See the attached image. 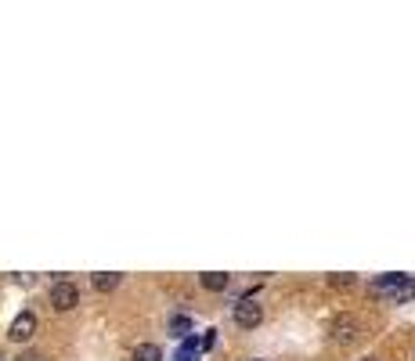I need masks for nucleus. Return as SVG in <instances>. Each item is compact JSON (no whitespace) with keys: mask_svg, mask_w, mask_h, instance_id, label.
Wrapping results in <instances>:
<instances>
[{"mask_svg":"<svg viewBox=\"0 0 415 361\" xmlns=\"http://www.w3.org/2000/svg\"><path fill=\"white\" fill-rule=\"evenodd\" d=\"M372 293L376 296H390V300H397V304H404V300L415 296V282L404 278V275H383V278L372 282Z\"/></svg>","mask_w":415,"mask_h":361,"instance_id":"1","label":"nucleus"},{"mask_svg":"<svg viewBox=\"0 0 415 361\" xmlns=\"http://www.w3.org/2000/svg\"><path fill=\"white\" fill-rule=\"evenodd\" d=\"M76 304H80V289H76L73 282H54V285H51V307H54V311L66 315V311H73Z\"/></svg>","mask_w":415,"mask_h":361,"instance_id":"2","label":"nucleus"},{"mask_svg":"<svg viewBox=\"0 0 415 361\" xmlns=\"http://www.w3.org/2000/svg\"><path fill=\"white\" fill-rule=\"evenodd\" d=\"M235 322H239L242 329H257L264 322V307L257 304L253 296H242L239 304H235Z\"/></svg>","mask_w":415,"mask_h":361,"instance_id":"3","label":"nucleus"},{"mask_svg":"<svg viewBox=\"0 0 415 361\" xmlns=\"http://www.w3.org/2000/svg\"><path fill=\"white\" fill-rule=\"evenodd\" d=\"M33 332H36V315H33V311H22V315L11 322V329H8V336H11L15 343H29Z\"/></svg>","mask_w":415,"mask_h":361,"instance_id":"4","label":"nucleus"},{"mask_svg":"<svg viewBox=\"0 0 415 361\" xmlns=\"http://www.w3.org/2000/svg\"><path fill=\"white\" fill-rule=\"evenodd\" d=\"M358 318H350V315H343V318H336V325H332V340L336 343H354L358 340Z\"/></svg>","mask_w":415,"mask_h":361,"instance_id":"5","label":"nucleus"},{"mask_svg":"<svg viewBox=\"0 0 415 361\" xmlns=\"http://www.w3.org/2000/svg\"><path fill=\"white\" fill-rule=\"evenodd\" d=\"M227 285H231V278L220 275V271H206L203 275V289H210V293H224Z\"/></svg>","mask_w":415,"mask_h":361,"instance_id":"6","label":"nucleus"},{"mask_svg":"<svg viewBox=\"0 0 415 361\" xmlns=\"http://www.w3.org/2000/svg\"><path fill=\"white\" fill-rule=\"evenodd\" d=\"M130 361H163V350L155 343H138L134 354H130Z\"/></svg>","mask_w":415,"mask_h":361,"instance_id":"7","label":"nucleus"},{"mask_svg":"<svg viewBox=\"0 0 415 361\" xmlns=\"http://www.w3.org/2000/svg\"><path fill=\"white\" fill-rule=\"evenodd\" d=\"M116 285H120V275H116V271H98L94 275V289L98 293H112Z\"/></svg>","mask_w":415,"mask_h":361,"instance_id":"8","label":"nucleus"},{"mask_svg":"<svg viewBox=\"0 0 415 361\" xmlns=\"http://www.w3.org/2000/svg\"><path fill=\"white\" fill-rule=\"evenodd\" d=\"M170 329H173V336H181V340H185V336L192 332V322H188L185 315H177V318L170 322Z\"/></svg>","mask_w":415,"mask_h":361,"instance_id":"9","label":"nucleus"},{"mask_svg":"<svg viewBox=\"0 0 415 361\" xmlns=\"http://www.w3.org/2000/svg\"><path fill=\"white\" fill-rule=\"evenodd\" d=\"M195 357H199V343L188 340V343L181 347V354H177V361H195Z\"/></svg>","mask_w":415,"mask_h":361,"instance_id":"10","label":"nucleus"},{"mask_svg":"<svg viewBox=\"0 0 415 361\" xmlns=\"http://www.w3.org/2000/svg\"><path fill=\"white\" fill-rule=\"evenodd\" d=\"M329 282H332L336 289H350V285H354V275H332Z\"/></svg>","mask_w":415,"mask_h":361,"instance_id":"11","label":"nucleus"},{"mask_svg":"<svg viewBox=\"0 0 415 361\" xmlns=\"http://www.w3.org/2000/svg\"><path fill=\"white\" fill-rule=\"evenodd\" d=\"M15 361H43V354H36V350H26L22 357H15Z\"/></svg>","mask_w":415,"mask_h":361,"instance_id":"12","label":"nucleus"},{"mask_svg":"<svg viewBox=\"0 0 415 361\" xmlns=\"http://www.w3.org/2000/svg\"><path fill=\"white\" fill-rule=\"evenodd\" d=\"M362 361H379V357H372V354H369V357H362Z\"/></svg>","mask_w":415,"mask_h":361,"instance_id":"13","label":"nucleus"},{"mask_svg":"<svg viewBox=\"0 0 415 361\" xmlns=\"http://www.w3.org/2000/svg\"><path fill=\"white\" fill-rule=\"evenodd\" d=\"M0 361H4V354H0Z\"/></svg>","mask_w":415,"mask_h":361,"instance_id":"14","label":"nucleus"},{"mask_svg":"<svg viewBox=\"0 0 415 361\" xmlns=\"http://www.w3.org/2000/svg\"><path fill=\"white\" fill-rule=\"evenodd\" d=\"M253 361H260V357H253Z\"/></svg>","mask_w":415,"mask_h":361,"instance_id":"15","label":"nucleus"}]
</instances>
